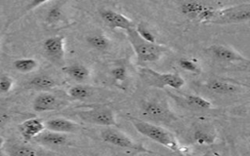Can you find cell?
<instances>
[{
	"label": "cell",
	"mask_w": 250,
	"mask_h": 156,
	"mask_svg": "<svg viewBox=\"0 0 250 156\" xmlns=\"http://www.w3.org/2000/svg\"><path fill=\"white\" fill-rule=\"evenodd\" d=\"M140 75L147 85L156 88L171 87L180 89L185 84L184 79L178 73H159L149 67L141 68Z\"/></svg>",
	"instance_id": "cell-4"
},
{
	"label": "cell",
	"mask_w": 250,
	"mask_h": 156,
	"mask_svg": "<svg viewBox=\"0 0 250 156\" xmlns=\"http://www.w3.org/2000/svg\"><path fill=\"white\" fill-rule=\"evenodd\" d=\"M45 129L44 123L38 118H30L23 121L20 127V133L25 140H30L42 133Z\"/></svg>",
	"instance_id": "cell-10"
},
{
	"label": "cell",
	"mask_w": 250,
	"mask_h": 156,
	"mask_svg": "<svg viewBox=\"0 0 250 156\" xmlns=\"http://www.w3.org/2000/svg\"><path fill=\"white\" fill-rule=\"evenodd\" d=\"M137 33L146 41L147 42H151V43H155V36L151 33V31L148 30V28L143 23L140 22L136 27H135Z\"/></svg>",
	"instance_id": "cell-25"
},
{
	"label": "cell",
	"mask_w": 250,
	"mask_h": 156,
	"mask_svg": "<svg viewBox=\"0 0 250 156\" xmlns=\"http://www.w3.org/2000/svg\"><path fill=\"white\" fill-rule=\"evenodd\" d=\"M76 115L84 122L99 126H116L113 111L105 106L96 107L88 110H80Z\"/></svg>",
	"instance_id": "cell-5"
},
{
	"label": "cell",
	"mask_w": 250,
	"mask_h": 156,
	"mask_svg": "<svg viewBox=\"0 0 250 156\" xmlns=\"http://www.w3.org/2000/svg\"><path fill=\"white\" fill-rule=\"evenodd\" d=\"M14 67L21 73H29L38 67V61L30 58H20L14 61Z\"/></svg>",
	"instance_id": "cell-19"
},
{
	"label": "cell",
	"mask_w": 250,
	"mask_h": 156,
	"mask_svg": "<svg viewBox=\"0 0 250 156\" xmlns=\"http://www.w3.org/2000/svg\"><path fill=\"white\" fill-rule=\"evenodd\" d=\"M62 12L61 6L60 5H55L52 8H50L49 11L47 12L46 21L48 23H51V24L56 23L62 19Z\"/></svg>",
	"instance_id": "cell-24"
},
{
	"label": "cell",
	"mask_w": 250,
	"mask_h": 156,
	"mask_svg": "<svg viewBox=\"0 0 250 156\" xmlns=\"http://www.w3.org/2000/svg\"><path fill=\"white\" fill-rule=\"evenodd\" d=\"M110 74L117 81H124L126 79V77H127V71H126V68L124 66L114 67L111 70Z\"/></svg>",
	"instance_id": "cell-29"
},
{
	"label": "cell",
	"mask_w": 250,
	"mask_h": 156,
	"mask_svg": "<svg viewBox=\"0 0 250 156\" xmlns=\"http://www.w3.org/2000/svg\"><path fill=\"white\" fill-rule=\"evenodd\" d=\"M29 87L36 90H50L56 86L55 80L47 75H37L33 77L29 83Z\"/></svg>",
	"instance_id": "cell-18"
},
{
	"label": "cell",
	"mask_w": 250,
	"mask_h": 156,
	"mask_svg": "<svg viewBox=\"0 0 250 156\" xmlns=\"http://www.w3.org/2000/svg\"><path fill=\"white\" fill-rule=\"evenodd\" d=\"M3 146H4V138L0 136V156L4 155V151H3Z\"/></svg>",
	"instance_id": "cell-31"
},
{
	"label": "cell",
	"mask_w": 250,
	"mask_h": 156,
	"mask_svg": "<svg viewBox=\"0 0 250 156\" xmlns=\"http://www.w3.org/2000/svg\"><path fill=\"white\" fill-rule=\"evenodd\" d=\"M179 64L184 70H187V71H189V72H192V73H198L199 72V67L192 60H189V59H187V58H181L179 60Z\"/></svg>",
	"instance_id": "cell-28"
},
{
	"label": "cell",
	"mask_w": 250,
	"mask_h": 156,
	"mask_svg": "<svg viewBox=\"0 0 250 156\" xmlns=\"http://www.w3.org/2000/svg\"><path fill=\"white\" fill-rule=\"evenodd\" d=\"M62 70L76 82H83L90 75L89 69L86 66L78 63L65 66L62 68Z\"/></svg>",
	"instance_id": "cell-17"
},
{
	"label": "cell",
	"mask_w": 250,
	"mask_h": 156,
	"mask_svg": "<svg viewBox=\"0 0 250 156\" xmlns=\"http://www.w3.org/2000/svg\"><path fill=\"white\" fill-rule=\"evenodd\" d=\"M185 100L188 105L198 109H209L210 107H212V104L210 101H208L207 99L199 96H195V95L185 96Z\"/></svg>",
	"instance_id": "cell-22"
},
{
	"label": "cell",
	"mask_w": 250,
	"mask_h": 156,
	"mask_svg": "<svg viewBox=\"0 0 250 156\" xmlns=\"http://www.w3.org/2000/svg\"><path fill=\"white\" fill-rule=\"evenodd\" d=\"M143 111L146 116H149L152 119L164 120L169 118V111L162 104L154 101L145 102L143 105Z\"/></svg>",
	"instance_id": "cell-14"
},
{
	"label": "cell",
	"mask_w": 250,
	"mask_h": 156,
	"mask_svg": "<svg viewBox=\"0 0 250 156\" xmlns=\"http://www.w3.org/2000/svg\"><path fill=\"white\" fill-rule=\"evenodd\" d=\"M206 8V5L196 0H188L182 4L181 12L184 16L191 20H197L203 10Z\"/></svg>",
	"instance_id": "cell-15"
},
{
	"label": "cell",
	"mask_w": 250,
	"mask_h": 156,
	"mask_svg": "<svg viewBox=\"0 0 250 156\" xmlns=\"http://www.w3.org/2000/svg\"><path fill=\"white\" fill-rule=\"evenodd\" d=\"M35 140L45 146H62L67 142V137L63 133H58L49 131L46 133H40L34 137Z\"/></svg>",
	"instance_id": "cell-12"
},
{
	"label": "cell",
	"mask_w": 250,
	"mask_h": 156,
	"mask_svg": "<svg viewBox=\"0 0 250 156\" xmlns=\"http://www.w3.org/2000/svg\"><path fill=\"white\" fill-rule=\"evenodd\" d=\"M194 141L199 143V144H208V143H212L214 141V136H212L211 134L204 132V131H196L194 133Z\"/></svg>",
	"instance_id": "cell-26"
},
{
	"label": "cell",
	"mask_w": 250,
	"mask_h": 156,
	"mask_svg": "<svg viewBox=\"0 0 250 156\" xmlns=\"http://www.w3.org/2000/svg\"><path fill=\"white\" fill-rule=\"evenodd\" d=\"M64 38L62 36H53L43 42L45 55L54 62L61 63L64 57Z\"/></svg>",
	"instance_id": "cell-7"
},
{
	"label": "cell",
	"mask_w": 250,
	"mask_h": 156,
	"mask_svg": "<svg viewBox=\"0 0 250 156\" xmlns=\"http://www.w3.org/2000/svg\"><path fill=\"white\" fill-rule=\"evenodd\" d=\"M101 18L105 22V24L111 29L120 28L127 30L128 28L134 26L132 21L128 18L112 10H103L101 12Z\"/></svg>",
	"instance_id": "cell-8"
},
{
	"label": "cell",
	"mask_w": 250,
	"mask_h": 156,
	"mask_svg": "<svg viewBox=\"0 0 250 156\" xmlns=\"http://www.w3.org/2000/svg\"><path fill=\"white\" fill-rule=\"evenodd\" d=\"M60 106L59 99L50 93L39 94L33 100L32 108L37 112L56 110Z\"/></svg>",
	"instance_id": "cell-11"
},
{
	"label": "cell",
	"mask_w": 250,
	"mask_h": 156,
	"mask_svg": "<svg viewBox=\"0 0 250 156\" xmlns=\"http://www.w3.org/2000/svg\"><path fill=\"white\" fill-rule=\"evenodd\" d=\"M47 1H49V0H32L31 3L26 7V11L32 10V9H34V8H36V7H38V6L42 5V4H44V3H46Z\"/></svg>",
	"instance_id": "cell-30"
},
{
	"label": "cell",
	"mask_w": 250,
	"mask_h": 156,
	"mask_svg": "<svg viewBox=\"0 0 250 156\" xmlns=\"http://www.w3.org/2000/svg\"><path fill=\"white\" fill-rule=\"evenodd\" d=\"M45 128L49 131L58 132V133H75L78 130V125L68 119L65 118H54L48 120L44 124Z\"/></svg>",
	"instance_id": "cell-13"
},
{
	"label": "cell",
	"mask_w": 250,
	"mask_h": 156,
	"mask_svg": "<svg viewBox=\"0 0 250 156\" xmlns=\"http://www.w3.org/2000/svg\"><path fill=\"white\" fill-rule=\"evenodd\" d=\"M68 95L73 99H86L93 95V89L89 86L76 85L68 90Z\"/></svg>",
	"instance_id": "cell-20"
},
{
	"label": "cell",
	"mask_w": 250,
	"mask_h": 156,
	"mask_svg": "<svg viewBox=\"0 0 250 156\" xmlns=\"http://www.w3.org/2000/svg\"><path fill=\"white\" fill-rule=\"evenodd\" d=\"M101 137L104 141L112 144L114 146H118L124 149L130 150H139V151H147L142 145L134 142L129 136L124 135L123 133L111 129H106L102 132Z\"/></svg>",
	"instance_id": "cell-6"
},
{
	"label": "cell",
	"mask_w": 250,
	"mask_h": 156,
	"mask_svg": "<svg viewBox=\"0 0 250 156\" xmlns=\"http://www.w3.org/2000/svg\"><path fill=\"white\" fill-rule=\"evenodd\" d=\"M129 120L131 121V123L133 124L135 129L143 136L152 139L153 141H155L173 151L181 150V146L179 145L178 141L174 138V136L170 134V132H168L164 128L150 124V123L143 121V120H140L138 118L129 117Z\"/></svg>",
	"instance_id": "cell-1"
},
{
	"label": "cell",
	"mask_w": 250,
	"mask_h": 156,
	"mask_svg": "<svg viewBox=\"0 0 250 156\" xmlns=\"http://www.w3.org/2000/svg\"><path fill=\"white\" fill-rule=\"evenodd\" d=\"M209 51L213 55L215 58L221 61H228V62H233V61H246L248 62V59L245 58L243 56L235 52L234 50L222 46V45H213L209 48Z\"/></svg>",
	"instance_id": "cell-9"
},
{
	"label": "cell",
	"mask_w": 250,
	"mask_h": 156,
	"mask_svg": "<svg viewBox=\"0 0 250 156\" xmlns=\"http://www.w3.org/2000/svg\"><path fill=\"white\" fill-rule=\"evenodd\" d=\"M88 44L98 51H105L109 47L108 39L101 34H95L87 37Z\"/></svg>",
	"instance_id": "cell-21"
},
{
	"label": "cell",
	"mask_w": 250,
	"mask_h": 156,
	"mask_svg": "<svg viewBox=\"0 0 250 156\" xmlns=\"http://www.w3.org/2000/svg\"><path fill=\"white\" fill-rule=\"evenodd\" d=\"M13 85H14V81L10 76L6 74L0 76V94L1 95L9 93L13 88Z\"/></svg>",
	"instance_id": "cell-27"
},
{
	"label": "cell",
	"mask_w": 250,
	"mask_h": 156,
	"mask_svg": "<svg viewBox=\"0 0 250 156\" xmlns=\"http://www.w3.org/2000/svg\"><path fill=\"white\" fill-rule=\"evenodd\" d=\"M250 19V4L243 3L222 9H213L207 23L233 24L247 22Z\"/></svg>",
	"instance_id": "cell-3"
},
{
	"label": "cell",
	"mask_w": 250,
	"mask_h": 156,
	"mask_svg": "<svg viewBox=\"0 0 250 156\" xmlns=\"http://www.w3.org/2000/svg\"><path fill=\"white\" fill-rule=\"evenodd\" d=\"M126 32H127L128 40L135 51V54L137 56V60L139 63L158 60L162 56V54L166 51V48L161 45L144 40L137 33L134 26L128 28Z\"/></svg>",
	"instance_id": "cell-2"
},
{
	"label": "cell",
	"mask_w": 250,
	"mask_h": 156,
	"mask_svg": "<svg viewBox=\"0 0 250 156\" xmlns=\"http://www.w3.org/2000/svg\"><path fill=\"white\" fill-rule=\"evenodd\" d=\"M9 154L15 156H35L39 154V151L27 145H15L12 147Z\"/></svg>",
	"instance_id": "cell-23"
},
{
	"label": "cell",
	"mask_w": 250,
	"mask_h": 156,
	"mask_svg": "<svg viewBox=\"0 0 250 156\" xmlns=\"http://www.w3.org/2000/svg\"><path fill=\"white\" fill-rule=\"evenodd\" d=\"M206 88L215 94L218 95H227V94H233L237 91V87L233 84L225 82L223 80L218 79H211L205 84Z\"/></svg>",
	"instance_id": "cell-16"
}]
</instances>
